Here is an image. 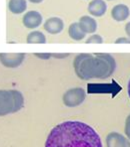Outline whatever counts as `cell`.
I'll return each instance as SVG.
<instances>
[{
	"label": "cell",
	"mask_w": 130,
	"mask_h": 147,
	"mask_svg": "<svg viewBox=\"0 0 130 147\" xmlns=\"http://www.w3.org/2000/svg\"><path fill=\"white\" fill-rule=\"evenodd\" d=\"M107 1H113V0H107Z\"/></svg>",
	"instance_id": "obj_24"
},
{
	"label": "cell",
	"mask_w": 130,
	"mask_h": 147,
	"mask_svg": "<svg viewBox=\"0 0 130 147\" xmlns=\"http://www.w3.org/2000/svg\"><path fill=\"white\" fill-rule=\"evenodd\" d=\"M115 44H130V39L126 37H120L115 40Z\"/></svg>",
	"instance_id": "obj_19"
},
{
	"label": "cell",
	"mask_w": 130,
	"mask_h": 147,
	"mask_svg": "<svg viewBox=\"0 0 130 147\" xmlns=\"http://www.w3.org/2000/svg\"><path fill=\"white\" fill-rule=\"evenodd\" d=\"M24 107V96L17 90H0V116L16 113Z\"/></svg>",
	"instance_id": "obj_3"
},
{
	"label": "cell",
	"mask_w": 130,
	"mask_h": 147,
	"mask_svg": "<svg viewBox=\"0 0 130 147\" xmlns=\"http://www.w3.org/2000/svg\"><path fill=\"white\" fill-rule=\"evenodd\" d=\"M42 15L40 12L35 11V10H31V11L26 12L23 16L22 23L28 29H35L42 24Z\"/></svg>",
	"instance_id": "obj_6"
},
{
	"label": "cell",
	"mask_w": 130,
	"mask_h": 147,
	"mask_svg": "<svg viewBox=\"0 0 130 147\" xmlns=\"http://www.w3.org/2000/svg\"><path fill=\"white\" fill-rule=\"evenodd\" d=\"M73 68L80 80H105L115 72L116 62L111 55L106 53L79 54L74 58Z\"/></svg>",
	"instance_id": "obj_2"
},
{
	"label": "cell",
	"mask_w": 130,
	"mask_h": 147,
	"mask_svg": "<svg viewBox=\"0 0 130 147\" xmlns=\"http://www.w3.org/2000/svg\"><path fill=\"white\" fill-rule=\"evenodd\" d=\"M85 42H86V44H91V43H93V44H101V43H103V39L100 35L93 34V35L88 37V39Z\"/></svg>",
	"instance_id": "obj_15"
},
{
	"label": "cell",
	"mask_w": 130,
	"mask_h": 147,
	"mask_svg": "<svg viewBox=\"0 0 130 147\" xmlns=\"http://www.w3.org/2000/svg\"><path fill=\"white\" fill-rule=\"evenodd\" d=\"M51 57L55 59H64V58L69 57L68 53H51Z\"/></svg>",
	"instance_id": "obj_18"
},
{
	"label": "cell",
	"mask_w": 130,
	"mask_h": 147,
	"mask_svg": "<svg viewBox=\"0 0 130 147\" xmlns=\"http://www.w3.org/2000/svg\"><path fill=\"white\" fill-rule=\"evenodd\" d=\"M78 24H79L80 28H81L82 31L85 34H93L94 32H96V30H97L96 20H95L94 18H92V17L87 16V15L82 16L81 18H80Z\"/></svg>",
	"instance_id": "obj_11"
},
{
	"label": "cell",
	"mask_w": 130,
	"mask_h": 147,
	"mask_svg": "<svg viewBox=\"0 0 130 147\" xmlns=\"http://www.w3.org/2000/svg\"><path fill=\"white\" fill-rule=\"evenodd\" d=\"M43 27H44L45 31L48 32L49 34L55 35V34H59L63 31L64 22L59 17H51L45 21Z\"/></svg>",
	"instance_id": "obj_7"
},
{
	"label": "cell",
	"mask_w": 130,
	"mask_h": 147,
	"mask_svg": "<svg viewBox=\"0 0 130 147\" xmlns=\"http://www.w3.org/2000/svg\"><path fill=\"white\" fill-rule=\"evenodd\" d=\"M106 147H126L127 138L119 132H110L106 136Z\"/></svg>",
	"instance_id": "obj_8"
},
{
	"label": "cell",
	"mask_w": 130,
	"mask_h": 147,
	"mask_svg": "<svg viewBox=\"0 0 130 147\" xmlns=\"http://www.w3.org/2000/svg\"><path fill=\"white\" fill-rule=\"evenodd\" d=\"M28 1H30L31 3H34V4H38V3H41L43 0H28Z\"/></svg>",
	"instance_id": "obj_21"
},
{
	"label": "cell",
	"mask_w": 130,
	"mask_h": 147,
	"mask_svg": "<svg viewBox=\"0 0 130 147\" xmlns=\"http://www.w3.org/2000/svg\"><path fill=\"white\" fill-rule=\"evenodd\" d=\"M127 94H128V96L130 98V79H129V82H128V85H127Z\"/></svg>",
	"instance_id": "obj_22"
},
{
	"label": "cell",
	"mask_w": 130,
	"mask_h": 147,
	"mask_svg": "<svg viewBox=\"0 0 130 147\" xmlns=\"http://www.w3.org/2000/svg\"><path fill=\"white\" fill-rule=\"evenodd\" d=\"M34 56L41 60H49L51 58V53H35Z\"/></svg>",
	"instance_id": "obj_17"
},
{
	"label": "cell",
	"mask_w": 130,
	"mask_h": 147,
	"mask_svg": "<svg viewBox=\"0 0 130 147\" xmlns=\"http://www.w3.org/2000/svg\"><path fill=\"white\" fill-rule=\"evenodd\" d=\"M126 147H130V141L127 140V144H126Z\"/></svg>",
	"instance_id": "obj_23"
},
{
	"label": "cell",
	"mask_w": 130,
	"mask_h": 147,
	"mask_svg": "<svg viewBox=\"0 0 130 147\" xmlns=\"http://www.w3.org/2000/svg\"><path fill=\"white\" fill-rule=\"evenodd\" d=\"M130 15V10L128 6L125 4H117L111 10V16L117 22L126 20Z\"/></svg>",
	"instance_id": "obj_10"
},
{
	"label": "cell",
	"mask_w": 130,
	"mask_h": 147,
	"mask_svg": "<svg viewBox=\"0 0 130 147\" xmlns=\"http://www.w3.org/2000/svg\"><path fill=\"white\" fill-rule=\"evenodd\" d=\"M107 10V4L104 0H92L88 5V13L94 17H101Z\"/></svg>",
	"instance_id": "obj_9"
},
{
	"label": "cell",
	"mask_w": 130,
	"mask_h": 147,
	"mask_svg": "<svg viewBox=\"0 0 130 147\" xmlns=\"http://www.w3.org/2000/svg\"><path fill=\"white\" fill-rule=\"evenodd\" d=\"M124 132H125V135H126V137L128 138V140L130 141V114L126 117V119H125Z\"/></svg>",
	"instance_id": "obj_16"
},
{
	"label": "cell",
	"mask_w": 130,
	"mask_h": 147,
	"mask_svg": "<svg viewBox=\"0 0 130 147\" xmlns=\"http://www.w3.org/2000/svg\"><path fill=\"white\" fill-rule=\"evenodd\" d=\"M8 9L13 14H21L27 9V2L26 0H9Z\"/></svg>",
	"instance_id": "obj_12"
},
{
	"label": "cell",
	"mask_w": 130,
	"mask_h": 147,
	"mask_svg": "<svg viewBox=\"0 0 130 147\" xmlns=\"http://www.w3.org/2000/svg\"><path fill=\"white\" fill-rule=\"evenodd\" d=\"M68 35L71 39L75 41H81L85 38L86 34L82 31V29L80 28L78 22H74L72 24H70L68 28Z\"/></svg>",
	"instance_id": "obj_13"
},
{
	"label": "cell",
	"mask_w": 130,
	"mask_h": 147,
	"mask_svg": "<svg viewBox=\"0 0 130 147\" xmlns=\"http://www.w3.org/2000/svg\"><path fill=\"white\" fill-rule=\"evenodd\" d=\"M25 59L24 53H1L0 63L5 68L15 69L18 68Z\"/></svg>",
	"instance_id": "obj_5"
},
{
	"label": "cell",
	"mask_w": 130,
	"mask_h": 147,
	"mask_svg": "<svg viewBox=\"0 0 130 147\" xmlns=\"http://www.w3.org/2000/svg\"><path fill=\"white\" fill-rule=\"evenodd\" d=\"M125 33H126V35L128 36L127 38L130 39V22H128L126 25H125Z\"/></svg>",
	"instance_id": "obj_20"
},
{
	"label": "cell",
	"mask_w": 130,
	"mask_h": 147,
	"mask_svg": "<svg viewBox=\"0 0 130 147\" xmlns=\"http://www.w3.org/2000/svg\"><path fill=\"white\" fill-rule=\"evenodd\" d=\"M26 42L28 44H45L46 37L40 31H32L27 35Z\"/></svg>",
	"instance_id": "obj_14"
},
{
	"label": "cell",
	"mask_w": 130,
	"mask_h": 147,
	"mask_svg": "<svg viewBox=\"0 0 130 147\" xmlns=\"http://www.w3.org/2000/svg\"><path fill=\"white\" fill-rule=\"evenodd\" d=\"M86 98V92L82 88H72L67 90L62 96V101L67 107H76L82 105Z\"/></svg>",
	"instance_id": "obj_4"
},
{
	"label": "cell",
	"mask_w": 130,
	"mask_h": 147,
	"mask_svg": "<svg viewBox=\"0 0 130 147\" xmlns=\"http://www.w3.org/2000/svg\"><path fill=\"white\" fill-rule=\"evenodd\" d=\"M45 147H103L93 127L78 120H68L54 126L47 136Z\"/></svg>",
	"instance_id": "obj_1"
}]
</instances>
